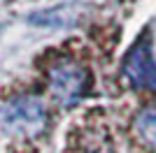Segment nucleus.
<instances>
[{
  "instance_id": "nucleus-3",
  "label": "nucleus",
  "mask_w": 156,
  "mask_h": 153,
  "mask_svg": "<svg viewBox=\"0 0 156 153\" xmlns=\"http://www.w3.org/2000/svg\"><path fill=\"white\" fill-rule=\"evenodd\" d=\"M126 81L133 88H151L156 90V58L151 53L149 39L142 37L130 46V51L126 53L124 65H121Z\"/></svg>"
},
{
  "instance_id": "nucleus-4",
  "label": "nucleus",
  "mask_w": 156,
  "mask_h": 153,
  "mask_svg": "<svg viewBox=\"0 0 156 153\" xmlns=\"http://www.w3.org/2000/svg\"><path fill=\"white\" fill-rule=\"evenodd\" d=\"M75 153H114L110 137L105 134V127L100 125H86L77 132L75 139Z\"/></svg>"
},
{
  "instance_id": "nucleus-1",
  "label": "nucleus",
  "mask_w": 156,
  "mask_h": 153,
  "mask_svg": "<svg viewBox=\"0 0 156 153\" xmlns=\"http://www.w3.org/2000/svg\"><path fill=\"white\" fill-rule=\"evenodd\" d=\"M47 86L61 107H75L91 93L93 76L84 63L75 58H58L47 67Z\"/></svg>"
},
{
  "instance_id": "nucleus-5",
  "label": "nucleus",
  "mask_w": 156,
  "mask_h": 153,
  "mask_svg": "<svg viewBox=\"0 0 156 153\" xmlns=\"http://www.w3.org/2000/svg\"><path fill=\"white\" fill-rule=\"evenodd\" d=\"M133 132L142 146L156 151V104H147L133 118Z\"/></svg>"
},
{
  "instance_id": "nucleus-2",
  "label": "nucleus",
  "mask_w": 156,
  "mask_h": 153,
  "mask_svg": "<svg viewBox=\"0 0 156 153\" xmlns=\"http://www.w3.org/2000/svg\"><path fill=\"white\" fill-rule=\"evenodd\" d=\"M49 114L47 104L37 95H19L5 102L0 109V125L7 134L16 137H35L44 130Z\"/></svg>"
}]
</instances>
